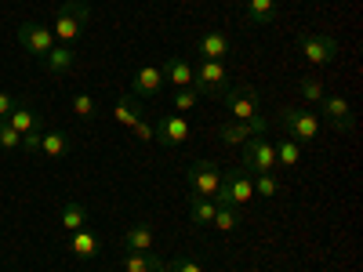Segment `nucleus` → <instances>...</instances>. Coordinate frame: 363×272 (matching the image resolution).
<instances>
[{"label":"nucleus","mask_w":363,"mask_h":272,"mask_svg":"<svg viewBox=\"0 0 363 272\" xmlns=\"http://www.w3.org/2000/svg\"><path fill=\"white\" fill-rule=\"evenodd\" d=\"M87 18H91L87 0H66L62 11H58V18H55V26H51L55 44H66V47H73V44L80 40V33L87 29Z\"/></svg>","instance_id":"obj_1"},{"label":"nucleus","mask_w":363,"mask_h":272,"mask_svg":"<svg viewBox=\"0 0 363 272\" xmlns=\"http://www.w3.org/2000/svg\"><path fill=\"white\" fill-rule=\"evenodd\" d=\"M255 200V178L244 167H233L222 174V186L215 193V203H233V207H244Z\"/></svg>","instance_id":"obj_2"},{"label":"nucleus","mask_w":363,"mask_h":272,"mask_svg":"<svg viewBox=\"0 0 363 272\" xmlns=\"http://www.w3.org/2000/svg\"><path fill=\"white\" fill-rule=\"evenodd\" d=\"M298 47H301V58H306L309 66H330L342 55V44L327 33H301Z\"/></svg>","instance_id":"obj_3"},{"label":"nucleus","mask_w":363,"mask_h":272,"mask_svg":"<svg viewBox=\"0 0 363 272\" xmlns=\"http://www.w3.org/2000/svg\"><path fill=\"white\" fill-rule=\"evenodd\" d=\"M186 181H189V189L193 196H203V200H215L218 186H222V167L215 160H196L186 167Z\"/></svg>","instance_id":"obj_4"},{"label":"nucleus","mask_w":363,"mask_h":272,"mask_svg":"<svg viewBox=\"0 0 363 272\" xmlns=\"http://www.w3.org/2000/svg\"><path fill=\"white\" fill-rule=\"evenodd\" d=\"M280 120H284L287 135H291L298 145L316 142V138H320V128H323V124H320V116H316L313 109H284Z\"/></svg>","instance_id":"obj_5"},{"label":"nucleus","mask_w":363,"mask_h":272,"mask_svg":"<svg viewBox=\"0 0 363 272\" xmlns=\"http://www.w3.org/2000/svg\"><path fill=\"white\" fill-rule=\"evenodd\" d=\"M193 87H196V95H225L229 91V69L225 62H203L193 66Z\"/></svg>","instance_id":"obj_6"},{"label":"nucleus","mask_w":363,"mask_h":272,"mask_svg":"<svg viewBox=\"0 0 363 272\" xmlns=\"http://www.w3.org/2000/svg\"><path fill=\"white\" fill-rule=\"evenodd\" d=\"M240 164H244V171H255V174H272V171H277V153H272V142H265V135L247 138V142H244V153H240Z\"/></svg>","instance_id":"obj_7"},{"label":"nucleus","mask_w":363,"mask_h":272,"mask_svg":"<svg viewBox=\"0 0 363 272\" xmlns=\"http://www.w3.org/2000/svg\"><path fill=\"white\" fill-rule=\"evenodd\" d=\"M320 124H327L330 131H342V135H352L356 131V116H352V106L342 98V95H323L320 102Z\"/></svg>","instance_id":"obj_8"},{"label":"nucleus","mask_w":363,"mask_h":272,"mask_svg":"<svg viewBox=\"0 0 363 272\" xmlns=\"http://www.w3.org/2000/svg\"><path fill=\"white\" fill-rule=\"evenodd\" d=\"M225 109H229V120H255L262 116V95L255 87H229L225 91Z\"/></svg>","instance_id":"obj_9"},{"label":"nucleus","mask_w":363,"mask_h":272,"mask_svg":"<svg viewBox=\"0 0 363 272\" xmlns=\"http://www.w3.org/2000/svg\"><path fill=\"white\" fill-rule=\"evenodd\" d=\"M193 135V124L182 113H164L157 124H153V142H160L164 149H174V145H182Z\"/></svg>","instance_id":"obj_10"},{"label":"nucleus","mask_w":363,"mask_h":272,"mask_svg":"<svg viewBox=\"0 0 363 272\" xmlns=\"http://www.w3.org/2000/svg\"><path fill=\"white\" fill-rule=\"evenodd\" d=\"M15 37H18L22 51H29L33 58H40V62H44V55L55 47V33H51V26H44V22H22Z\"/></svg>","instance_id":"obj_11"},{"label":"nucleus","mask_w":363,"mask_h":272,"mask_svg":"<svg viewBox=\"0 0 363 272\" xmlns=\"http://www.w3.org/2000/svg\"><path fill=\"white\" fill-rule=\"evenodd\" d=\"M269 131V120L265 116H255V120H225V124L218 128V138L225 145H244L247 138H258Z\"/></svg>","instance_id":"obj_12"},{"label":"nucleus","mask_w":363,"mask_h":272,"mask_svg":"<svg viewBox=\"0 0 363 272\" xmlns=\"http://www.w3.org/2000/svg\"><path fill=\"white\" fill-rule=\"evenodd\" d=\"M160 87H164L160 66H142V69L135 73V80H131V95L142 98V102H153V98L160 95Z\"/></svg>","instance_id":"obj_13"},{"label":"nucleus","mask_w":363,"mask_h":272,"mask_svg":"<svg viewBox=\"0 0 363 272\" xmlns=\"http://www.w3.org/2000/svg\"><path fill=\"white\" fill-rule=\"evenodd\" d=\"M160 73H164V80L174 87V91H182V87H193V62L186 55H171L167 62L160 66Z\"/></svg>","instance_id":"obj_14"},{"label":"nucleus","mask_w":363,"mask_h":272,"mask_svg":"<svg viewBox=\"0 0 363 272\" xmlns=\"http://www.w3.org/2000/svg\"><path fill=\"white\" fill-rule=\"evenodd\" d=\"M196 51L207 58V62H222V58L233 51V44L225 37V29H207V33L196 40Z\"/></svg>","instance_id":"obj_15"},{"label":"nucleus","mask_w":363,"mask_h":272,"mask_svg":"<svg viewBox=\"0 0 363 272\" xmlns=\"http://www.w3.org/2000/svg\"><path fill=\"white\" fill-rule=\"evenodd\" d=\"M8 124H11L18 135H29V131H44V116H40L33 106L15 102V109H11V116H8Z\"/></svg>","instance_id":"obj_16"},{"label":"nucleus","mask_w":363,"mask_h":272,"mask_svg":"<svg viewBox=\"0 0 363 272\" xmlns=\"http://www.w3.org/2000/svg\"><path fill=\"white\" fill-rule=\"evenodd\" d=\"M69 251H73L77 258L91 261V258L102 254V239L91 232V229H77V232H69Z\"/></svg>","instance_id":"obj_17"},{"label":"nucleus","mask_w":363,"mask_h":272,"mask_svg":"<svg viewBox=\"0 0 363 272\" xmlns=\"http://www.w3.org/2000/svg\"><path fill=\"white\" fill-rule=\"evenodd\" d=\"M73 62H77V51L66 47V44H55V47L44 55V69H48L51 76H66V73L73 69Z\"/></svg>","instance_id":"obj_18"},{"label":"nucleus","mask_w":363,"mask_h":272,"mask_svg":"<svg viewBox=\"0 0 363 272\" xmlns=\"http://www.w3.org/2000/svg\"><path fill=\"white\" fill-rule=\"evenodd\" d=\"M124 272H167V261L153 251H128L124 254Z\"/></svg>","instance_id":"obj_19"},{"label":"nucleus","mask_w":363,"mask_h":272,"mask_svg":"<svg viewBox=\"0 0 363 272\" xmlns=\"http://www.w3.org/2000/svg\"><path fill=\"white\" fill-rule=\"evenodd\" d=\"M120 244H124V251H153V244H157V236H153V225L149 222H138V225H131L128 232H124V239H120Z\"/></svg>","instance_id":"obj_20"},{"label":"nucleus","mask_w":363,"mask_h":272,"mask_svg":"<svg viewBox=\"0 0 363 272\" xmlns=\"http://www.w3.org/2000/svg\"><path fill=\"white\" fill-rule=\"evenodd\" d=\"M58 222L66 225V232H77V229H87V207L80 200H66L62 210H58Z\"/></svg>","instance_id":"obj_21"},{"label":"nucleus","mask_w":363,"mask_h":272,"mask_svg":"<svg viewBox=\"0 0 363 272\" xmlns=\"http://www.w3.org/2000/svg\"><path fill=\"white\" fill-rule=\"evenodd\" d=\"M40 153L51 160H62L69 153V135L66 131H44L40 135Z\"/></svg>","instance_id":"obj_22"},{"label":"nucleus","mask_w":363,"mask_h":272,"mask_svg":"<svg viewBox=\"0 0 363 272\" xmlns=\"http://www.w3.org/2000/svg\"><path fill=\"white\" fill-rule=\"evenodd\" d=\"M113 120H116L120 128H135V120H142L138 98H135V95H120V98H116V109H113Z\"/></svg>","instance_id":"obj_23"},{"label":"nucleus","mask_w":363,"mask_h":272,"mask_svg":"<svg viewBox=\"0 0 363 272\" xmlns=\"http://www.w3.org/2000/svg\"><path fill=\"white\" fill-rule=\"evenodd\" d=\"M272 153H277V167H298L301 164V145L294 138H284L272 145Z\"/></svg>","instance_id":"obj_24"},{"label":"nucleus","mask_w":363,"mask_h":272,"mask_svg":"<svg viewBox=\"0 0 363 272\" xmlns=\"http://www.w3.org/2000/svg\"><path fill=\"white\" fill-rule=\"evenodd\" d=\"M244 15L251 18V22H272L277 18V0H244Z\"/></svg>","instance_id":"obj_25"},{"label":"nucleus","mask_w":363,"mask_h":272,"mask_svg":"<svg viewBox=\"0 0 363 272\" xmlns=\"http://www.w3.org/2000/svg\"><path fill=\"white\" fill-rule=\"evenodd\" d=\"M215 200H203V196H193L189 200V218L196 222V225H211V222H215Z\"/></svg>","instance_id":"obj_26"},{"label":"nucleus","mask_w":363,"mask_h":272,"mask_svg":"<svg viewBox=\"0 0 363 272\" xmlns=\"http://www.w3.org/2000/svg\"><path fill=\"white\" fill-rule=\"evenodd\" d=\"M211 225H215L218 232H233V229L240 225V207L218 203V207H215V222H211Z\"/></svg>","instance_id":"obj_27"},{"label":"nucleus","mask_w":363,"mask_h":272,"mask_svg":"<svg viewBox=\"0 0 363 272\" xmlns=\"http://www.w3.org/2000/svg\"><path fill=\"white\" fill-rule=\"evenodd\" d=\"M298 95L306 98V102H313V106H320L323 95H327V91H323V80H316V76H301V80H298Z\"/></svg>","instance_id":"obj_28"},{"label":"nucleus","mask_w":363,"mask_h":272,"mask_svg":"<svg viewBox=\"0 0 363 272\" xmlns=\"http://www.w3.org/2000/svg\"><path fill=\"white\" fill-rule=\"evenodd\" d=\"M277 193H280V181H277V174H255V196L272 200Z\"/></svg>","instance_id":"obj_29"},{"label":"nucleus","mask_w":363,"mask_h":272,"mask_svg":"<svg viewBox=\"0 0 363 272\" xmlns=\"http://www.w3.org/2000/svg\"><path fill=\"white\" fill-rule=\"evenodd\" d=\"M0 149H4V153H15V149H22V135L8 124V120H0Z\"/></svg>","instance_id":"obj_30"},{"label":"nucleus","mask_w":363,"mask_h":272,"mask_svg":"<svg viewBox=\"0 0 363 272\" xmlns=\"http://www.w3.org/2000/svg\"><path fill=\"white\" fill-rule=\"evenodd\" d=\"M73 113H77L80 120H91V116L99 113V106H95V98H91L87 91H77V95H73Z\"/></svg>","instance_id":"obj_31"},{"label":"nucleus","mask_w":363,"mask_h":272,"mask_svg":"<svg viewBox=\"0 0 363 272\" xmlns=\"http://www.w3.org/2000/svg\"><path fill=\"white\" fill-rule=\"evenodd\" d=\"M182 116H186L193 106H196V87H182V91H174V102H171Z\"/></svg>","instance_id":"obj_32"},{"label":"nucleus","mask_w":363,"mask_h":272,"mask_svg":"<svg viewBox=\"0 0 363 272\" xmlns=\"http://www.w3.org/2000/svg\"><path fill=\"white\" fill-rule=\"evenodd\" d=\"M167 272H203V265L193 261V258H186V254H178V258L167 261Z\"/></svg>","instance_id":"obj_33"},{"label":"nucleus","mask_w":363,"mask_h":272,"mask_svg":"<svg viewBox=\"0 0 363 272\" xmlns=\"http://www.w3.org/2000/svg\"><path fill=\"white\" fill-rule=\"evenodd\" d=\"M40 135H44V131H29V135H22V153H40Z\"/></svg>","instance_id":"obj_34"},{"label":"nucleus","mask_w":363,"mask_h":272,"mask_svg":"<svg viewBox=\"0 0 363 272\" xmlns=\"http://www.w3.org/2000/svg\"><path fill=\"white\" fill-rule=\"evenodd\" d=\"M131 131H135L138 142H153V124H145V120H135V128H131Z\"/></svg>","instance_id":"obj_35"},{"label":"nucleus","mask_w":363,"mask_h":272,"mask_svg":"<svg viewBox=\"0 0 363 272\" xmlns=\"http://www.w3.org/2000/svg\"><path fill=\"white\" fill-rule=\"evenodd\" d=\"M15 95H8V91H0V120H8L11 116V109H15Z\"/></svg>","instance_id":"obj_36"}]
</instances>
